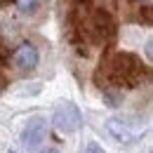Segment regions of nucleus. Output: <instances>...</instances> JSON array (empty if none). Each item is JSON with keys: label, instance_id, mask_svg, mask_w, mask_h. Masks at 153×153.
Wrapping results in <instances>:
<instances>
[{"label": "nucleus", "instance_id": "f257e3e1", "mask_svg": "<svg viewBox=\"0 0 153 153\" xmlns=\"http://www.w3.org/2000/svg\"><path fill=\"white\" fill-rule=\"evenodd\" d=\"M146 130V125L139 120V118H132V115H123V118H108L106 120V132L108 137L118 141V144H134Z\"/></svg>", "mask_w": 153, "mask_h": 153}, {"label": "nucleus", "instance_id": "f03ea898", "mask_svg": "<svg viewBox=\"0 0 153 153\" xmlns=\"http://www.w3.org/2000/svg\"><path fill=\"white\" fill-rule=\"evenodd\" d=\"M52 123H54V127H57L59 132L71 134V132H76V130H80L82 115H80V111H78L76 104L66 101V104L57 106V111H54V115H52Z\"/></svg>", "mask_w": 153, "mask_h": 153}, {"label": "nucleus", "instance_id": "7ed1b4c3", "mask_svg": "<svg viewBox=\"0 0 153 153\" xmlns=\"http://www.w3.org/2000/svg\"><path fill=\"white\" fill-rule=\"evenodd\" d=\"M47 134V120L45 118H31L26 123V127L21 130V144L28 153H36L40 149V144L45 141Z\"/></svg>", "mask_w": 153, "mask_h": 153}, {"label": "nucleus", "instance_id": "20e7f679", "mask_svg": "<svg viewBox=\"0 0 153 153\" xmlns=\"http://www.w3.org/2000/svg\"><path fill=\"white\" fill-rule=\"evenodd\" d=\"M38 47L36 45H31V42H24L17 47V52H14V66L19 68L21 73H28V71H33L36 66H38Z\"/></svg>", "mask_w": 153, "mask_h": 153}, {"label": "nucleus", "instance_id": "39448f33", "mask_svg": "<svg viewBox=\"0 0 153 153\" xmlns=\"http://www.w3.org/2000/svg\"><path fill=\"white\" fill-rule=\"evenodd\" d=\"M17 7H19L24 14H31V12H36L38 0H17Z\"/></svg>", "mask_w": 153, "mask_h": 153}, {"label": "nucleus", "instance_id": "423d86ee", "mask_svg": "<svg viewBox=\"0 0 153 153\" xmlns=\"http://www.w3.org/2000/svg\"><path fill=\"white\" fill-rule=\"evenodd\" d=\"M82 153H104V149H101L97 141H87L85 149H82Z\"/></svg>", "mask_w": 153, "mask_h": 153}, {"label": "nucleus", "instance_id": "0eeeda50", "mask_svg": "<svg viewBox=\"0 0 153 153\" xmlns=\"http://www.w3.org/2000/svg\"><path fill=\"white\" fill-rule=\"evenodd\" d=\"M42 153H59L57 149H47V151H42Z\"/></svg>", "mask_w": 153, "mask_h": 153}, {"label": "nucleus", "instance_id": "6e6552de", "mask_svg": "<svg viewBox=\"0 0 153 153\" xmlns=\"http://www.w3.org/2000/svg\"><path fill=\"white\" fill-rule=\"evenodd\" d=\"M0 94H2V82H0Z\"/></svg>", "mask_w": 153, "mask_h": 153}, {"label": "nucleus", "instance_id": "1a4fd4ad", "mask_svg": "<svg viewBox=\"0 0 153 153\" xmlns=\"http://www.w3.org/2000/svg\"><path fill=\"white\" fill-rule=\"evenodd\" d=\"M7 153H17V151H7Z\"/></svg>", "mask_w": 153, "mask_h": 153}]
</instances>
